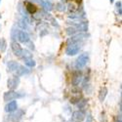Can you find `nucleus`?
Listing matches in <instances>:
<instances>
[{"label": "nucleus", "instance_id": "obj_1", "mask_svg": "<svg viewBox=\"0 0 122 122\" xmlns=\"http://www.w3.org/2000/svg\"><path fill=\"white\" fill-rule=\"evenodd\" d=\"M12 38L17 39L19 42L24 43V44H26L30 40L29 35L27 34V32L24 31V30H20V29L16 30L15 28H13V30H12Z\"/></svg>", "mask_w": 122, "mask_h": 122}, {"label": "nucleus", "instance_id": "obj_2", "mask_svg": "<svg viewBox=\"0 0 122 122\" xmlns=\"http://www.w3.org/2000/svg\"><path fill=\"white\" fill-rule=\"evenodd\" d=\"M89 61V55L87 53H83L79 55V57L77 58L76 62H75V66L77 68H82L86 66V64L88 63Z\"/></svg>", "mask_w": 122, "mask_h": 122}, {"label": "nucleus", "instance_id": "obj_3", "mask_svg": "<svg viewBox=\"0 0 122 122\" xmlns=\"http://www.w3.org/2000/svg\"><path fill=\"white\" fill-rule=\"evenodd\" d=\"M24 97V94H21V93H18L16 91H11L9 90L8 92H5L4 93V101L5 102H9V101H14L18 98H22Z\"/></svg>", "mask_w": 122, "mask_h": 122}, {"label": "nucleus", "instance_id": "obj_4", "mask_svg": "<svg viewBox=\"0 0 122 122\" xmlns=\"http://www.w3.org/2000/svg\"><path fill=\"white\" fill-rule=\"evenodd\" d=\"M20 82H21V80H20V77H18V76H13V77H10V78L7 80V86H8V88L11 90V91H15V90L18 88Z\"/></svg>", "mask_w": 122, "mask_h": 122}, {"label": "nucleus", "instance_id": "obj_5", "mask_svg": "<svg viewBox=\"0 0 122 122\" xmlns=\"http://www.w3.org/2000/svg\"><path fill=\"white\" fill-rule=\"evenodd\" d=\"M80 50L79 44L76 43H72V44H67L66 50V54L67 56H75L76 54H78Z\"/></svg>", "mask_w": 122, "mask_h": 122}, {"label": "nucleus", "instance_id": "obj_6", "mask_svg": "<svg viewBox=\"0 0 122 122\" xmlns=\"http://www.w3.org/2000/svg\"><path fill=\"white\" fill-rule=\"evenodd\" d=\"M72 96H71V98H70V103H71L72 105H76L78 102L82 99V96H81V90L80 89H78V88H74L72 91Z\"/></svg>", "mask_w": 122, "mask_h": 122}, {"label": "nucleus", "instance_id": "obj_7", "mask_svg": "<svg viewBox=\"0 0 122 122\" xmlns=\"http://www.w3.org/2000/svg\"><path fill=\"white\" fill-rule=\"evenodd\" d=\"M83 79V75H82V72L79 71V70H76V71L73 72L72 74V78H71V84L74 86V87H77L81 81Z\"/></svg>", "mask_w": 122, "mask_h": 122}, {"label": "nucleus", "instance_id": "obj_8", "mask_svg": "<svg viewBox=\"0 0 122 122\" xmlns=\"http://www.w3.org/2000/svg\"><path fill=\"white\" fill-rule=\"evenodd\" d=\"M71 26L75 27L77 31H80V32H86L88 30V23L87 22H78V23L72 22Z\"/></svg>", "mask_w": 122, "mask_h": 122}, {"label": "nucleus", "instance_id": "obj_9", "mask_svg": "<svg viewBox=\"0 0 122 122\" xmlns=\"http://www.w3.org/2000/svg\"><path fill=\"white\" fill-rule=\"evenodd\" d=\"M87 37L86 34L84 33H79V34H75L73 36H71L68 40H67V44H72V43H76L79 44L80 41H82L83 39H85Z\"/></svg>", "mask_w": 122, "mask_h": 122}, {"label": "nucleus", "instance_id": "obj_10", "mask_svg": "<svg viewBox=\"0 0 122 122\" xmlns=\"http://www.w3.org/2000/svg\"><path fill=\"white\" fill-rule=\"evenodd\" d=\"M11 48H12V51L13 53L16 57H21L22 56V52H23V48L21 47V45H20L17 41H13L11 42Z\"/></svg>", "mask_w": 122, "mask_h": 122}, {"label": "nucleus", "instance_id": "obj_11", "mask_svg": "<svg viewBox=\"0 0 122 122\" xmlns=\"http://www.w3.org/2000/svg\"><path fill=\"white\" fill-rule=\"evenodd\" d=\"M12 113L13 114L11 115V121L12 122H20L24 116L25 111L23 109H17L16 111H14Z\"/></svg>", "mask_w": 122, "mask_h": 122}, {"label": "nucleus", "instance_id": "obj_12", "mask_svg": "<svg viewBox=\"0 0 122 122\" xmlns=\"http://www.w3.org/2000/svg\"><path fill=\"white\" fill-rule=\"evenodd\" d=\"M24 4H25V11L28 15H34L37 12V7L33 3L25 1Z\"/></svg>", "mask_w": 122, "mask_h": 122}, {"label": "nucleus", "instance_id": "obj_13", "mask_svg": "<svg viewBox=\"0 0 122 122\" xmlns=\"http://www.w3.org/2000/svg\"><path fill=\"white\" fill-rule=\"evenodd\" d=\"M71 119L72 121H75V122H81L85 119V114L82 110H75L72 113Z\"/></svg>", "mask_w": 122, "mask_h": 122}, {"label": "nucleus", "instance_id": "obj_14", "mask_svg": "<svg viewBox=\"0 0 122 122\" xmlns=\"http://www.w3.org/2000/svg\"><path fill=\"white\" fill-rule=\"evenodd\" d=\"M17 109H18V104H17L16 101L9 102V103L5 106V111L6 112H9V113L14 112V111H16Z\"/></svg>", "mask_w": 122, "mask_h": 122}, {"label": "nucleus", "instance_id": "obj_15", "mask_svg": "<svg viewBox=\"0 0 122 122\" xmlns=\"http://www.w3.org/2000/svg\"><path fill=\"white\" fill-rule=\"evenodd\" d=\"M19 63L18 62H15V61H10V62H8L7 64V70L9 72H15L17 68L19 67Z\"/></svg>", "mask_w": 122, "mask_h": 122}, {"label": "nucleus", "instance_id": "obj_16", "mask_svg": "<svg viewBox=\"0 0 122 122\" xmlns=\"http://www.w3.org/2000/svg\"><path fill=\"white\" fill-rule=\"evenodd\" d=\"M15 72H16V76L19 77V76H23L25 74H27L29 72V69L27 67H25L24 66H19V67L17 68Z\"/></svg>", "mask_w": 122, "mask_h": 122}, {"label": "nucleus", "instance_id": "obj_17", "mask_svg": "<svg viewBox=\"0 0 122 122\" xmlns=\"http://www.w3.org/2000/svg\"><path fill=\"white\" fill-rule=\"evenodd\" d=\"M40 4H41V6L46 10L47 12H50L53 10V4L51 3L50 1H48V0H46V1H44V0H39L38 1Z\"/></svg>", "mask_w": 122, "mask_h": 122}, {"label": "nucleus", "instance_id": "obj_18", "mask_svg": "<svg viewBox=\"0 0 122 122\" xmlns=\"http://www.w3.org/2000/svg\"><path fill=\"white\" fill-rule=\"evenodd\" d=\"M107 87H103V88H101V90H100V92H99V100L101 101V102H104L105 101V99H106V97H107Z\"/></svg>", "mask_w": 122, "mask_h": 122}, {"label": "nucleus", "instance_id": "obj_19", "mask_svg": "<svg viewBox=\"0 0 122 122\" xmlns=\"http://www.w3.org/2000/svg\"><path fill=\"white\" fill-rule=\"evenodd\" d=\"M87 103H88V100H86V99H81L78 103L76 104L77 105V107L79 108L78 110H81V109H83V108H85V107L87 106Z\"/></svg>", "mask_w": 122, "mask_h": 122}, {"label": "nucleus", "instance_id": "obj_20", "mask_svg": "<svg viewBox=\"0 0 122 122\" xmlns=\"http://www.w3.org/2000/svg\"><path fill=\"white\" fill-rule=\"evenodd\" d=\"M24 60L26 59H32V54L29 52L27 49H23V52H22V56H21Z\"/></svg>", "mask_w": 122, "mask_h": 122}, {"label": "nucleus", "instance_id": "obj_21", "mask_svg": "<svg viewBox=\"0 0 122 122\" xmlns=\"http://www.w3.org/2000/svg\"><path fill=\"white\" fill-rule=\"evenodd\" d=\"M24 62H25V65L28 67H34L36 66V62L33 59H26V60H24Z\"/></svg>", "mask_w": 122, "mask_h": 122}, {"label": "nucleus", "instance_id": "obj_22", "mask_svg": "<svg viewBox=\"0 0 122 122\" xmlns=\"http://www.w3.org/2000/svg\"><path fill=\"white\" fill-rule=\"evenodd\" d=\"M77 32H78V31L76 30V28L73 27V26H69V27L66 28V33H67V35H69V36H73V35H75Z\"/></svg>", "mask_w": 122, "mask_h": 122}, {"label": "nucleus", "instance_id": "obj_23", "mask_svg": "<svg viewBox=\"0 0 122 122\" xmlns=\"http://www.w3.org/2000/svg\"><path fill=\"white\" fill-rule=\"evenodd\" d=\"M6 48H7L6 40L4 38H0V51H1V52H5Z\"/></svg>", "mask_w": 122, "mask_h": 122}, {"label": "nucleus", "instance_id": "obj_24", "mask_svg": "<svg viewBox=\"0 0 122 122\" xmlns=\"http://www.w3.org/2000/svg\"><path fill=\"white\" fill-rule=\"evenodd\" d=\"M56 9L60 12H64V11H66V4L63 3V2H59V3L56 4Z\"/></svg>", "mask_w": 122, "mask_h": 122}, {"label": "nucleus", "instance_id": "obj_25", "mask_svg": "<svg viewBox=\"0 0 122 122\" xmlns=\"http://www.w3.org/2000/svg\"><path fill=\"white\" fill-rule=\"evenodd\" d=\"M19 26L23 28V29H26L27 28V25H26V22H25V19H22V20H20L19 23H18Z\"/></svg>", "mask_w": 122, "mask_h": 122}, {"label": "nucleus", "instance_id": "obj_26", "mask_svg": "<svg viewBox=\"0 0 122 122\" xmlns=\"http://www.w3.org/2000/svg\"><path fill=\"white\" fill-rule=\"evenodd\" d=\"M115 7H116V10H117V12H118V16H121V14H122V9H121L122 2L120 1V0L115 3Z\"/></svg>", "mask_w": 122, "mask_h": 122}, {"label": "nucleus", "instance_id": "obj_27", "mask_svg": "<svg viewBox=\"0 0 122 122\" xmlns=\"http://www.w3.org/2000/svg\"><path fill=\"white\" fill-rule=\"evenodd\" d=\"M86 122H93V116H92V114H88L87 115Z\"/></svg>", "mask_w": 122, "mask_h": 122}, {"label": "nucleus", "instance_id": "obj_28", "mask_svg": "<svg viewBox=\"0 0 122 122\" xmlns=\"http://www.w3.org/2000/svg\"><path fill=\"white\" fill-rule=\"evenodd\" d=\"M26 44H28V47L30 48V49H32V50H34V44L31 42V41H30V40H29V41L26 43Z\"/></svg>", "mask_w": 122, "mask_h": 122}, {"label": "nucleus", "instance_id": "obj_29", "mask_svg": "<svg viewBox=\"0 0 122 122\" xmlns=\"http://www.w3.org/2000/svg\"><path fill=\"white\" fill-rule=\"evenodd\" d=\"M105 118H106V116H105V113L103 112V113H102V116H101V121L102 122H107V120Z\"/></svg>", "mask_w": 122, "mask_h": 122}, {"label": "nucleus", "instance_id": "obj_30", "mask_svg": "<svg viewBox=\"0 0 122 122\" xmlns=\"http://www.w3.org/2000/svg\"><path fill=\"white\" fill-rule=\"evenodd\" d=\"M71 1H75L77 4H80V3H81V1H82V0H71Z\"/></svg>", "mask_w": 122, "mask_h": 122}, {"label": "nucleus", "instance_id": "obj_31", "mask_svg": "<svg viewBox=\"0 0 122 122\" xmlns=\"http://www.w3.org/2000/svg\"><path fill=\"white\" fill-rule=\"evenodd\" d=\"M26 1H28V2H38L39 1V0H26Z\"/></svg>", "mask_w": 122, "mask_h": 122}, {"label": "nucleus", "instance_id": "obj_32", "mask_svg": "<svg viewBox=\"0 0 122 122\" xmlns=\"http://www.w3.org/2000/svg\"><path fill=\"white\" fill-rule=\"evenodd\" d=\"M113 1H114V0H109V2H110V3H112Z\"/></svg>", "mask_w": 122, "mask_h": 122}, {"label": "nucleus", "instance_id": "obj_33", "mask_svg": "<svg viewBox=\"0 0 122 122\" xmlns=\"http://www.w3.org/2000/svg\"><path fill=\"white\" fill-rule=\"evenodd\" d=\"M0 77H1V74H0Z\"/></svg>", "mask_w": 122, "mask_h": 122}, {"label": "nucleus", "instance_id": "obj_34", "mask_svg": "<svg viewBox=\"0 0 122 122\" xmlns=\"http://www.w3.org/2000/svg\"><path fill=\"white\" fill-rule=\"evenodd\" d=\"M0 2H1V0H0Z\"/></svg>", "mask_w": 122, "mask_h": 122}]
</instances>
